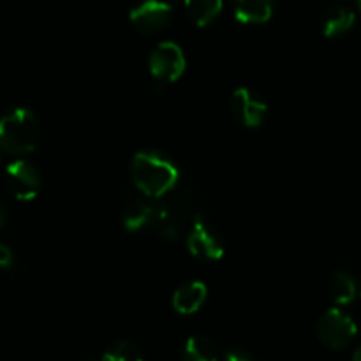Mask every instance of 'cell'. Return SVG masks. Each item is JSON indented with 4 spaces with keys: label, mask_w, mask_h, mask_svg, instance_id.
<instances>
[{
    "label": "cell",
    "mask_w": 361,
    "mask_h": 361,
    "mask_svg": "<svg viewBox=\"0 0 361 361\" xmlns=\"http://www.w3.org/2000/svg\"><path fill=\"white\" fill-rule=\"evenodd\" d=\"M358 334L355 319L341 309H330L317 323V338L321 344L334 351L348 348Z\"/></svg>",
    "instance_id": "3"
},
{
    "label": "cell",
    "mask_w": 361,
    "mask_h": 361,
    "mask_svg": "<svg viewBox=\"0 0 361 361\" xmlns=\"http://www.w3.org/2000/svg\"><path fill=\"white\" fill-rule=\"evenodd\" d=\"M171 13L173 7L164 0H145L130 11L129 20L136 30L143 34H157L169 23Z\"/></svg>",
    "instance_id": "7"
},
{
    "label": "cell",
    "mask_w": 361,
    "mask_h": 361,
    "mask_svg": "<svg viewBox=\"0 0 361 361\" xmlns=\"http://www.w3.org/2000/svg\"><path fill=\"white\" fill-rule=\"evenodd\" d=\"M355 20V13H353L349 7H334V9L328 11L326 16H324L323 20L324 35H326V37H337V35L345 34V32L353 28Z\"/></svg>",
    "instance_id": "12"
},
{
    "label": "cell",
    "mask_w": 361,
    "mask_h": 361,
    "mask_svg": "<svg viewBox=\"0 0 361 361\" xmlns=\"http://www.w3.org/2000/svg\"><path fill=\"white\" fill-rule=\"evenodd\" d=\"M39 120L28 108H16L0 118V148L7 154L23 155L35 150Z\"/></svg>",
    "instance_id": "2"
},
{
    "label": "cell",
    "mask_w": 361,
    "mask_h": 361,
    "mask_svg": "<svg viewBox=\"0 0 361 361\" xmlns=\"http://www.w3.org/2000/svg\"><path fill=\"white\" fill-rule=\"evenodd\" d=\"M101 361H145L143 353L136 344L127 341H120L108 348Z\"/></svg>",
    "instance_id": "16"
},
{
    "label": "cell",
    "mask_w": 361,
    "mask_h": 361,
    "mask_svg": "<svg viewBox=\"0 0 361 361\" xmlns=\"http://www.w3.org/2000/svg\"><path fill=\"white\" fill-rule=\"evenodd\" d=\"M358 293H360V296H361V277H360V281H358Z\"/></svg>",
    "instance_id": "21"
},
{
    "label": "cell",
    "mask_w": 361,
    "mask_h": 361,
    "mask_svg": "<svg viewBox=\"0 0 361 361\" xmlns=\"http://www.w3.org/2000/svg\"><path fill=\"white\" fill-rule=\"evenodd\" d=\"M275 0H236L235 16L242 23H264L274 14Z\"/></svg>",
    "instance_id": "11"
},
{
    "label": "cell",
    "mask_w": 361,
    "mask_h": 361,
    "mask_svg": "<svg viewBox=\"0 0 361 361\" xmlns=\"http://www.w3.org/2000/svg\"><path fill=\"white\" fill-rule=\"evenodd\" d=\"M6 187L16 200L30 201L41 189V173L28 161H14L6 169Z\"/></svg>",
    "instance_id": "6"
},
{
    "label": "cell",
    "mask_w": 361,
    "mask_h": 361,
    "mask_svg": "<svg viewBox=\"0 0 361 361\" xmlns=\"http://www.w3.org/2000/svg\"><path fill=\"white\" fill-rule=\"evenodd\" d=\"M159 214H161V203L136 201L127 208L126 215H123V226L127 231H143V229L157 224Z\"/></svg>",
    "instance_id": "9"
},
{
    "label": "cell",
    "mask_w": 361,
    "mask_h": 361,
    "mask_svg": "<svg viewBox=\"0 0 361 361\" xmlns=\"http://www.w3.org/2000/svg\"><path fill=\"white\" fill-rule=\"evenodd\" d=\"M231 109L235 118L245 127H259L268 113L267 102L250 88H238L233 92Z\"/></svg>",
    "instance_id": "8"
},
{
    "label": "cell",
    "mask_w": 361,
    "mask_h": 361,
    "mask_svg": "<svg viewBox=\"0 0 361 361\" xmlns=\"http://www.w3.org/2000/svg\"><path fill=\"white\" fill-rule=\"evenodd\" d=\"M187 249L194 257L203 261H217L224 256V243L221 236L203 215H197L190 226L187 235Z\"/></svg>",
    "instance_id": "4"
},
{
    "label": "cell",
    "mask_w": 361,
    "mask_h": 361,
    "mask_svg": "<svg viewBox=\"0 0 361 361\" xmlns=\"http://www.w3.org/2000/svg\"><path fill=\"white\" fill-rule=\"evenodd\" d=\"M353 361H361V345L358 349H356L355 355H353Z\"/></svg>",
    "instance_id": "20"
},
{
    "label": "cell",
    "mask_w": 361,
    "mask_h": 361,
    "mask_svg": "<svg viewBox=\"0 0 361 361\" xmlns=\"http://www.w3.org/2000/svg\"><path fill=\"white\" fill-rule=\"evenodd\" d=\"M185 9L197 27H207L222 11V0H185Z\"/></svg>",
    "instance_id": "14"
},
{
    "label": "cell",
    "mask_w": 361,
    "mask_h": 361,
    "mask_svg": "<svg viewBox=\"0 0 361 361\" xmlns=\"http://www.w3.org/2000/svg\"><path fill=\"white\" fill-rule=\"evenodd\" d=\"M14 263V254L13 250L7 245L0 243V268H11Z\"/></svg>",
    "instance_id": "18"
},
{
    "label": "cell",
    "mask_w": 361,
    "mask_h": 361,
    "mask_svg": "<svg viewBox=\"0 0 361 361\" xmlns=\"http://www.w3.org/2000/svg\"><path fill=\"white\" fill-rule=\"evenodd\" d=\"M356 2H358V7H360V11H361V0H356Z\"/></svg>",
    "instance_id": "22"
},
{
    "label": "cell",
    "mask_w": 361,
    "mask_h": 361,
    "mask_svg": "<svg viewBox=\"0 0 361 361\" xmlns=\"http://www.w3.org/2000/svg\"><path fill=\"white\" fill-rule=\"evenodd\" d=\"M204 300H207V286L203 282H187L173 295V307L178 314L189 316L201 309Z\"/></svg>",
    "instance_id": "10"
},
{
    "label": "cell",
    "mask_w": 361,
    "mask_h": 361,
    "mask_svg": "<svg viewBox=\"0 0 361 361\" xmlns=\"http://www.w3.org/2000/svg\"><path fill=\"white\" fill-rule=\"evenodd\" d=\"M130 176L141 192L152 200H159L171 192L180 178V171L168 155L157 150L137 152L130 162Z\"/></svg>",
    "instance_id": "1"
},
{
    "label": "cell",
    "mask_w": 361,
    "mask_h": 361,
    "mask_svg": "<svg viewBox=\"0 0 361 361\" xmlns=\"http://www.w3.org/2000/svg\"><path fill=\"white\" fill-rule=\"evenodd\" d=\"M148 67L155 80L176 81L185 71V55L182 48L171 41H164L152 51Z\"/></svg>",
    "instance_id": "5"
},
{
    "label": "cell",
    "mask_w": 361,
    "mask_h": 361,
    "mask_svg": "<svg viewBox=\"0 0 361 361\" xmlns=\"http://www.w3.org/2000/svg\"><path fill=\"white\" fill-rule=\"evenodd\" d=\"M4 224H6V212H4L2 204H0V229L4 228Z\"/></svg>",
    "instance_id": "19"
},
{
    "label": "cell",
    "mask_w": 361,
    "mask_h": 361,
    "mask_svg": "<svg viewBox=\"0 0 361 361\" xmlns=\"http://www.w3.org/2000/svg\"><path fill=\"white\" fill-rule=\"evenodd\" d=\"M183 361H219V351L207 337L187 338L182 351Z\"/></svg>",
    "instance_id": "15"
},
{
    "label": "cell",
    "mask_w": 361,
    "mask_h": 361,
    "mask_svg": "<svg viewBox=\"0 0 361 361\" xmlns=\"http://www.w3.org/2000/svg\"><path fill=\"white\" fill-rule=\"evenodd\" d=\"M330 295L337 305H348L358 295V282L348 271H335L330 282Z\"/></svg>",
    "instance_id": "13"
},
{
    "label": "cell",
    "mask_w": 361,
    "mask_h": 361,
    "mask_svg": "<svg viewBox=\"0 0 361 361\" xmlns=\"http://www.w3.org/2000/svg\"><path fill=\"white\" fill-rule=\"evenodd\" d=\"M224 361H254V356L243 349H229L226 351Z\"/></svg>",
    "instance_id": "17"
}]
</instances>
